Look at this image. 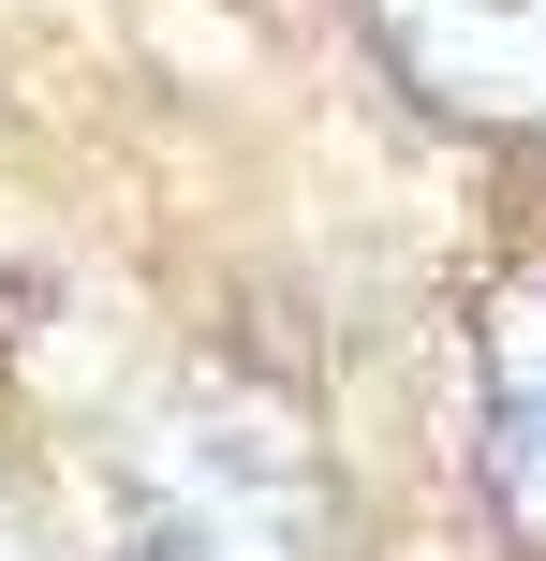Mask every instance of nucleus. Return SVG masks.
I'll list each match as a JSON object with an SVG mask.
<instances>
[{
    "label": "nucleus",
    "instance_id": "obj_1",
    "mask_svg": "<svg viewBox=\"0 0 546 561\" xmlns=\"http://www.w3.org/2000/svg\"><path fill=\"white\" fill-rule=\"evenodd\" d=\"M118 547L133 561H325V458L236 369L163 385L118 428Z\"/></svg>",
    "mask_w": 546,
    "mask_h": 561
},
{
    "label": "nucleus",
    "instance_id": "obj_2",
    "mask_svg": "<svg viewBox=\"0 0 546 561\" xmlns=\"http://www.w3.org/2000/svg\"><path fill=\"white\" fill-rule=\"evenodd\" d=\"M355 30L429 118L546 148V0H355Z\"/></svg>",
    "mask_w": 546,
    "mask_h": 561
},
{
    "label": "nucleus",
    "instance_id": "obj_3",
    "mask_svg": "<svg viewBox=\"0 0 546 561\" xmlns=\"http://www.w3.org/2000/svg\"><path fill=\"white\" fill-rule=\"evenodd\" d=\"M473 488L502 547L546 561V252H518L473 296Z\"/></svg>",
    "mask_w": 546,
    "mask_h": 561
},
{
    "label": "nucleus",
    "instance_id": "obj_4",
    "mask_svg": "<svg viewBox=\"0 0 546 561\" xmlns=\"http://www.w3.org/2000/svg\"><path fill=\"white\" fill-rule=\"evenodd\" d=\"M0 561H74V547H59V517H45V503H30V488H15V473H0Z\"/></svg>",
    "mask_w": 546,
    "mask_h": 561
}]
</instances>
